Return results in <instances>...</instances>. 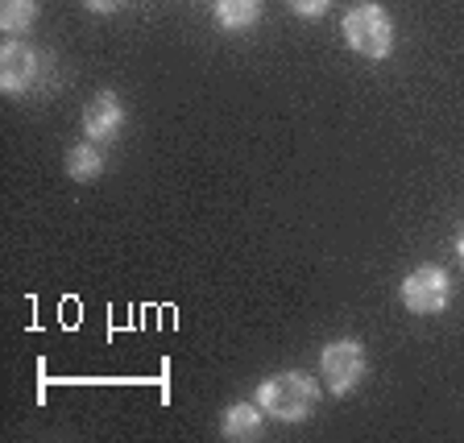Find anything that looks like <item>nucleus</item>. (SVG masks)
Wrapping results in <instances>:
<instances>
[{"label": "nucleus", "instance_id": "10", "mask_svg": "<svg viewBox=\"0 0 464 443\" xmlns=\"http://www.w3.org/2000/svg\"><path fill=\"white\" fill-rule=\"evenodd\" d=\"M38 21V0H0V25L5 34H25Z\"/></svg>", "mask_w": 464, "mask_h": 443}, {"label": "nucleus", "instance_id": "12", "mask_svg": "<svg viewBox=\"0 0 464 443\" xmlns=\"http://www.w3.org/2000/svg\"><path fill=\"white\" fill-rule=\"evenodd\" d=\"M83 5H87L92 13H116L121 5H125V0H83Z\"/></svg>", "mask_w": 464, "mask_h": 443}, {"label": "nucleus", "instance_id": "7", "mask_svg": "<svg viewBox=\"0 0 464 443\" xmlns=\"http://www.w3.org/2000/svg\"><path fill=\"white\" fill-rule=\"evenodd\" d=\"M261 406H249V402H237L224 410V423H220V435L224 439H257L261 435Z\"/></svg>", "mask_w": 464, "mask_h": 443}, {"label": "nucleus", "instance_id": "8", "mask_svg": "<svg viewBox=\"0 0 464 443\" xmlns=\"http://www.w3.org/2000/svg\"><path fill=\"white\" fill-rule=\"evenodd\" d=\"M67 174L75 183H92V178L104 174V154H100V145L92 141V137L67 149Z\"/></svg>", "mask_w": 464, "mask_h": 443}, {"label": "nucleus", "instance_id": "6", "mask_svg": "<svg viewBox=\"0 0 464 443\" xmlns=\"http://www.w3.org/2000/svg\"><path fill=\"white\" fill-rule=\"evenodd\" d=\"M121 125H125V108H121V100H116L112 91H100L96 100H87L83 133L92 137V141H112V137L121 133Z\"/></svg>", "mask_w": 464, "mask_h": 443}, {"label": "nucleus", "instance_id": "13", "mask_svg": "<svg viewBox=\"0 0 464 443\" xmlns=\"http://www.w3.org/2000/svg\"><path fill=\"white\" fill-rule=\"evenodd\" d=\"M456 257L464 261V232H460V241H456Z\"/></svg>", "mask_w": 464, "mask_h": 443}, {"label": "nucleus", "instance_id": "3", "mask_svg": "<svg viewBox=\"0 0 464 443\" xmlns=\"http://www.w3.org/2000/svg\"><path fill=\"white\" fill-rule=\"evenodd\" d=\"M319 373H324V381H328V390L336 398L353 394L369 373L365 344H361V340H332V344H324V352H319Z\"/></svg>", "mask_w": 464, "mask_h": 443}, {"label": "nucleus", "instance_id": "11", "mask_svg": "<svg viewBox=\"0 0 464 443\" xmlns=\"http://www.w3.org/2000/svg\"><path fill=\"white\" fill-rule=\"evenodd\" d=\"M290 5V13H295V17H324V13H328V5L332 0H286Z\"/></svg>", "mask_w": 464, "mask_h": 443}, {"label": "nucleus", "instance_id": "1", "mask_svg": "<svg viewBox=\"0 0 464 443\" xmlns=\"http://www.w3.org/2000/svg\"><path fill=\"white\" fill-rule=\"evenodd\" d=\"M340 34H344L348 50L369 58V63H382V58H390V50H394V21H390V13L382 9V5H373V0L353 5V9L344 13V21H340Z\"/></svg>", "mask_w": 464, "mask_h": 443}, {"label": "nucleus", "instance_id": "2", "mask_svg": "<svg viewBox=\"0 0 464 443\" xmlns=\"http://www.w3.org/2000/svg\"><path fill=\"white\" fill-rule=\"evenodd\" d=\"M319 402V386L307 373H274L257 386V406L278 423H303Z\"/></svg>", "mask_w": 464, "mask_h": 443}, {"label": "nucleus", "instance_id": "4", "mask_svg": "<svg viewBox=\"0 0 464 443\" xmlns=\"http://www.w3.org/2000/svg\"><path fill=\"white\" fill-rule=\"evenodd\" d=\"M452 303V282L440 265H419L402 282V307L415 315H440Z\"/></svg>", "mask_w": 464, "mask_h": 443}, {"label": "nucleus", "instance_id": "9", "mask_svg": "<svg viewBox=\"0 0 464 443\" xmlns=\"http://www.w3.org/2000/svg\"><path fill=\"white\" fill-rule=\"evenodd\" d=\"M212 9L224 29H249L261 17V0H212Z\"/></svg>", "mask_w": 464, "mask_h": 443}, {"label": "nucleus", "instance_id": "5", "mask_svg": "<svg viewBox=\"0 0 464 443\" xmlns=\"http://www.w3.org/2000/svg\"><path fill=\"white\" fill-rule=\"evenodd\" d=\"M38 54L25 46V42H9V46L0 50V87H5V96H21L29 87L38 83Z\"/></svg>", "mask_w": 464, "mask_h": 443}]
</instances>
